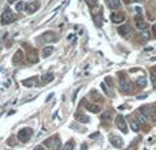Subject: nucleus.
Masks as SVG:
<instances>
[{
  "label": "nucleus",
  "instance_id": "obj_1",
  "mask_svg": "<svg viewBox=\"0 0 156 150\" xmlns=\"http://www.w3.org/2000/svg\"><path fill=\"white\" fill-rule=\"evenodd\" d=\"M44 145H45V146H48L51 150H59L60 145H62V142H60L59 137H58V135H55V137H52V138H48V139L44 142Z\"/></svg>",
  "mask_w": 156,
  "mask_h": 150
},
{
  "label": "nucleus",
  "instance_id": "obj_2",
  "mask_svg": "<svg viewBox=\"0 0 156 150\" xmlns=\"http://www.w3.org/2000/svg\"><path fill=\"white\" fill-rule=\"evenodd\" d=\"M140 112L143 113L147 119H152V117H155L156 108L153 105H143L140 108Z\"/></svg>",
  "mask_w": 156,
  "mask_h": 150
},
{
  "label": "nucleus",
  "instance_id": "obj_3",
  "mask_svg": "<svg viewBox=\"0 0 156 150\" xmlns=\"http://www.w3.org/2000/svg\"><path fill=\"white\" fill-rule=\"evenodd\" d=\"M14 21H15V15L11 10H8L7 8L4 13L1 14V25H10V23H13Z\"/></svg>",
  "mask_w": 156,
  "mask_h": 150
},
{
  "label": "nucleus",
  "instance_id": "obj_4",
  "mask_svg": "<svg viewBox=\"0 0 156 150\" xmlns=\"http://www.w3.org/2000/svg\"><path fill=\"white\" fill-rule=\"evenodd\" d=\"M33 135V130L31 128H22L18 131V139L21 142H27Z\"/></svg>",
  "mask_w": 156,
  "mask_h": 150
},
{
  "label": "nucleus",
  "instance_id": "obj_5",
  "mask_svg": "<svg viewBox=\"0 0 156 150\" xmlns=\"http://www.w3.org/2000/svg\"><path fill=\"white\" fill-rule=\"evenodd\" d=\"M56 34L54 31H44L43 34L38 37V40L41 42H52V41H56Z\"/></svg>",
  "mask_w": 156,
  "mask_h": 150
},
{
  "label": "nucleus",
  "instance_id": "obj_6",
  "mask_svg": "<svg viewBox=\"0 0 156 150\" xmlns=\"http://www.w3.org/2000/svg\"><path fill=\"white\" fill-rule=\"evenodd\" d=\"M38 8H40V1H38V0H33V1H30V3L26 4L25 11L27 14H34Z\"/></svg>",
  "mask_w": 156,
  "mask_h": 150
},
{
  "label": "nucleus",
  "instance_id": "obj_7",
  "mask_svg": "<svg viewBox=\"0 0 156 150\" xmlns=\"http://www.w3.org/2000/svg\"><path fill=\"white\" fill-rule=\"evenodd\" d=\"M134 22H136V27H137L140 31H144L148 29V23L144 21V18L141 15H137V17L134 18Z\"/></svg>",
  "mask_w": 156,
  "mask_h": 150
},
{
  "label": "nucleus",
  "instance_id": "obj_8",
  "mask_svg": "<svg viewBox=\"0 0 156 150\" xmlns=\"http://www.w3.org/2000/svg\"><path fill=\"white\" fill-rule=\"evenodd\" d=\"M115 121H116V127H118L119 130L123 132V134H127V124H126L125 119H123L121 115L115 117Z\"/></svg>",
  "mask_w": 156,
  "mask_h": 150
},
{
  "label": "nucleus",
  "instance_id": "obj_9",
  "mask_svg": "<svg viewBox=\"0 0 156 150\" xmlns=\"http://www.w3.org/2000/svg\"><path fill=\"white\" fill-rule=\"evenodd\" d=\"M118 33L125 38L131 37V27L129 25H123V26H119L118 27Z\"/></svg>",
  "mask_w": 156,
  "mask_h": 150
},
{
  "label": "nucleus",
  "instance_id": "obj_10",
  "mask_svg": "<svg viewBox=\"0 0 156 150\" xmlns=\"http://www.w3.org/2000/svg\"><path fill=\"white\" fill-rule=\"evenodd\" d=\"M125 14L123 13H112L111 14V21H112L114 23H116V25H119V23H123L125 22Z\"/></svg>",
  "mask_w": 156,
  "mask_h": 150
},
{
  "label": "nucleus",
  "instance_id": "obj_11",
  "mask_svg": "<svg viewBox=\"0 0 156 150\" xmlns=\"http://www.w3.org/2000/svg\"><path fill=\"white\" fill-rule=\"evenodd\" d=\"M38 83V76H31L29 79H23L22 81V85L26 86V88H36Z\"/></svg>",
  "mask_w": 156,
  "mask_h": 150
},
{
  "label": "nucleus",
  "instance_id": "obj_12",
  "mask_svg": "<svg viewBox=\"0 0 156 150\" xmlns=\"http://www.w3.org/2000/svg\"><path fill=\"white\" fill-rule=\"evenodd\" d=\"M119 85H121L122 92H125V93H130V92H131L130 83H129V81L126 79L125 76H121V79H119Z\"/></svg>",
  "mask_w": 156,
  "mask_h": 150
},
{
  "label": "nucleus",
  "instance_id": "obj_13",
  "mask_svg": "<svg viewBox=\"0 0 156 150\" xmlns=\"http://www.w3.org/2000/svg\"><path fill=\"white\" fill-rule=\"evenodd\" d=\"M110 141H111V143H112L115 147H118V149H121V147L123 146V141H122V138L116 137V135H114V134L110 135Z\"/></svg>",
  "mask_w": 156,
  "mask_h": 150
},
{
  "label": "nucleus",
  "instance_id": "obj_14",
  "mask_svg": "<svg viewBox=\"0 0 156 150\" xmlns=\"http://www.w3.org/2000/svg\"><path fill=\"white\" fill-rule=\"evenodd\" d=\"M54 81V74L52 72H47V74L41 75V85H47Z\"/></svg>",
  "mask_w": 156,
  "mask_h": 150
},
{
  "label": "nucleus",
  "instance_id": "obj_15",
  "mask_svg": "<svg viewBox=\"0 0 156 150\" xmlns=\"http://www.w3.org/2000/svg\"><path fill=\"white\" fill-rule=\"evenodd\" d=\"M93 22L97 27H101V25H103V13L101 11H99L97 14L93 15Z\"/></svg>",
  "mask_w": 156,
  "mask_h": 150
},
{
  "label": "nucleus",
  "instance_id": "obj_16",
  "mask_svg": "<svg viewBox=\"0 0 156 150\" xmlns=\"http://www.w3.org/2000/svg\"><path fill=\"white\" fill-rule=\"evenodd\" d=\"M106 3L111 10H118L121 7V0H106Z\"/></svg>",
  "mask_w": 156,
  "mask_h": 150
},
{
  "label": "nucleus",
  "instance_id": "obj_17",
  "mask_svg": "<svg viewBox=\"0 0 156 150\" xmlns=\"http://www.w3.org/2000/svg\"><path fill=\"white\" fill-rule=\"evenodd\" d=\"M22 60H23V52L19 49L15 52V55H14V57H13V62H14V64H17V63H21Z\"/></svg>",
  "mask_w": 156,
  "mask_h": 150
},
{
  "label": "nucleus",
  "instance_id": "obj_18",
  "mask_svg": "<svg viewBox=\"0 0 156 150\" xmlns=\"http://www.w3.org/2000/svg\"><path fill=\"white\" fill-rule=\"evenodd\" d=\"M75 119L78 120V121H81V123H89V121H90V119L86 115H82V113H80V112L75 113Z\"/></svg>",
  "mask_w": 156,
  "mask_h": 150
},
{
  "label": "nucleus",
  "instance_id": "obj_19",
  "mask_svg": "<svg viewBox=\"0 0 156 150\" xmlns=\"http://www.w3.org/2000/svg\"><path fill=\"white\" fill-rule=\"evenodd\" d=\"M136 83H137L138 88H145L147 86V78L144 75H140L137 78V81H136Z\"/></svg>",
  "mask_w": 156,
  "mask_h": 150
},
{
  "label": "nucleus",
  "instance_id": "obj_20",
  "mask_svg": "<svg viewBox=\"0 0 156 150\" xmlns=\"http://www.w3.org/2000/svg\"><path fill=\"white\" fill-rule=\"evenodd\" d=\"M101 89H103V90H104V93H106L107 96H108V97H112V96H114V92H112V89L110 88V86H108V85H106V83H104V82H103V83H101Z\"/></svg>",
  "mask_w": 156,
  "mask_h": 150
},
{
  "label": "nucleus",
  "instance_id": "obj_21",
  "mask_svg": "<svg viewBox=\"0 0 156 150\" xmlns=\"http://www.w3.org/2000/svg\"><path fill=\"white\" fill-rule=\"evenodd\" d=\"M54 52V46H45L43 49V52H41V55H43V57H48V56H51V53Z\"/></svg>",
  "mask_w": 156,
  "mask_h": 150
},
{
  "label": "nucleus",
  "instance_id": "obj_22",
  "mask_svg": "<svg viewBox=\"0 0 156 150\" xmlns=\"http://www.w3.org/2000/svg\"><path fill=\"white\" fill-rule=\"evenodd\" d=\"M86 108H88V111H90V112H93V113H99L101 111V108L99 105H93V104H86Z\"/></svg>",
  "mask_w": 156,
  "mask_h": 150
},
{
  "label": "nucleus",
  "instance_id": "obj_23",
  "mask_svg": "<svg viewBox=\"0 0 156 150\" xmlns=\"http://www.w3.org/2000/svg\"><path fill=\"white\" fill-rule=\"evenodd\" d=\"M136 120H137L140 124H145V123H147V117H145L141 112H137V115H136Z\"/></svg>",
  "mask_w": 156,
  "mask_h": 150
},
{
  "label": "nucleus",
  "instance_id": "obj_24",
  "mask_svg": "<svg viewBox=\"0 0 156 150\" xmlns=\"http://www.w3.org/2000/svg\"><path fill=\"white\" fill-rule=\"evenodd\" d=\"M90 96H92V100H96L97 101V102H101V101H103V98H101V96H100L99 93H97V92H96V90H92V92H90Z\"/></svg>",
  "mask_w": 156,
  "mask_h": 150
},
{
  "label": "nucleus",
  "instance_id": "obj_25",
  "mask_svg": "<svg viewBox=\"0 0 156 150\" xmlns=\"http://www.w3.org/2000/svg\"><path fill=\"white\" fill-rule=\"evenodd\" d=\"M130 127L133 131H140V123H138L137 120H130Z\"/></svg>",
  "mask_w": 156,
  "mask_h": 150
},
{
  "label": "nucleus",
  "instance_id": "obj_26",
  "mask_svg": "<svg viewBox=\"0 0 156 150\" xmlns=\"http://www.w3.org/2000/svg\"><path fill=\"white\" fill-rule=\"evenodd\" d=\"M74 146H75L74 141H69V142H66V145L63 146L62 150H73V149H74Z\"/></svg>",
  "mask_w": 156,
  "mask_h": 150
},
{
  "label": "nucleus",
  "instance_id": "obj_27",
  "mask_svg": "<svg viewBox=\"0 0 156 150\" xmlns=\"http://www.w3.org/2000/svg\"><path fill=\"white\" fill-rule=\"evenodd\" d=\"M25 7H26V4L23 1H18V3L15 4V10H18V11H25Z\"/></svg>",
  "mask_w": 156,
  "mask_h": 150
},
{
  "label": "nucleus",
  "instance_id": "obj_28",
  "mask_svg": "<svg viewBox=\"0 0 156 150\" xmlns=\"http://www.w3.org/2000/svg\"><path fill=\"white\" fill-rule=\"evenodd\" d=\"M111 117H112V112L111 111H107V112H104L101 115V119L103 120H110Z\"/></svg>",
  "mask_w": 156,
  "mask_h": 150
},
{
  "label": "nucleus",
  "instance_id": "obj_29",
  "mask_svg": "<svg viewBox=\"0 0 156 150\" xmlns=\"http://www.w3.org/2000/svg\"><path fill=\"white\" fill-rule=\"evenodd\" d=\"M85 1H86V4H88V6L93 8V7L97 6V1H99V0H85Z\"/></svg>",
  "mask_w": 156,
  "mask_h": 150
},
{
  "label": "nucleus",
  "instance_id": "obj_30",
  "mask_svg": "<svg viewBox=\"0 0 156 150\" xmlns=\"http://www.w3.org/2000/svg\"><path fill=\"white\" fill-rule=\"evenodd\" d=\"M106 85H108L110 88H114V83H112V78H110V76H107L106 78V82H104Z\"/></svg>",
  "mask_w": 156,
  "mask_h": 150
},
{
  "label": "nucleus",
  "instance_id": "obj_31",
  "mask_svg": "<svg viewBox=\"0 0 156 150\" xmlns=\"http://www.w3.org/2000/svg\"><path fill=\"white\" fill-rule=\"evenodd\" d=\"M151 82H152V86L156 89V74H152V75H151Z\"/></svg>",
  "mask_w": 156,
  "mask_h": 150
},
{
  "label": "nucleus",
  "instance_id": "obj_32",
  "mask_svg": "<svg viewBox=\"0 0 156 150\" xmlns=\"http://www.w3.org/2000/svg\"><path fill=\"white\" fill-rule=\"evenodd\" d=\"M8 143L11 145V146H14V145H15V141H14V138H10V141H8Z\"/></svg>",
  "mask_w": 156,
  "mask_h": 150
},
{
  "label": "nucleus",
  "instance_id": "obj_33",
  "mask_svg": "<svg viewBox=\"0 0 156 150\" xmlns=\"http://www.w3.org/2000/svg\"><path fill=\"white\" fill-rule=\"evenodd\" d=\"M33 150H44V147H43V146H36Z\"/></svg>",
  "mask_w": 156,
  "mask_h": 150
},
{
  "label": "nucleus",
  "instance_id": "obj_34",
  "mask_svg": "<svg viewBox=\"0 0 156 150\" xmlns=\"http://www.w3.org/2000/svg\"><path fill=\"white\" fill-rule=\"evenodd\" d=\"M145 97H147V96H145V94H141V96H138L137 98H140V100H144V98H145Z\"/></svg>",
  "mask_w": 156,
  "mask_h": 150
},
{
  "label": "nucleus",
  "instance_id": "obj_35",
  "mask_svg": "<svg viewBox=\"0 0 156 150\" xmlns=\"http://www.w3.org/2000/svg\"><path fill=\"white\" fill-rule=\"evenodd\" d=\"M86 147H88L86 145H82V146H81V150H86Z\"/></svg>",
  "mask_w": 156,
  "mask_h": 150
},
{
  "label": "nucleus",
  "instance_id": "obj_36",
  "mask_svg": "<svg viewBox=\"0 0 156 150\" xmlns=\"http://www.w3.org/2000/svg\"><path fill=\"white\" fill-rule=\"evenodd\" d=\"M134 1H141V0H134Z\"/></svg>",
  "mask_w": 156,
  "mask_h": 150
}]
</instances>
